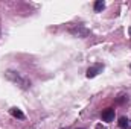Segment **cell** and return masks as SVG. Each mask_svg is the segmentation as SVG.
<instances>
[{
	"label": "cell",
	"mask_w": 131,
	"mask_h": 129,
	"mask_svg": "<svg viewBox=\"0 0 131 129\" xmlns=\"http://www.w3.org/2000/svg\"><path fill=\"white\" fill-rule=\"evenodd\" d=\"M125 99H127V97L122 96V99H119V100H117V103H124V100H125Z\"/></svg>",
	"instance_id": "obj_7"
},
{
	"label": "cell",
	"mask_w": 131,
	"mask_h": 129,
	"mask_svg": "<svg viewBox=\"0 0 131 129\" xmlns=\"http://www.w3.org/2000/svg\"><path fill=\"white\" fill-rule=\"evenodd\" d=\"M11 115H14L15 119H20V120L25 119V114H23L20 109H17V108H12V109H11Z\"/></svg>",
	"instance_id": "obj_5"
},
{
	"label": "cell",
	"mask_w": 131,
	"mask_h": 129,
	"mask_svg": "<svg viewBox=\"0 0 131 129\" xmlns=\"http://www.w3.org/2000/svg\"><path fill=\"white\" fill-rule=\"evenodd\" d=\"M114 119V109L113 108H107L104 112H102V120L104 122H111Z\"/></svg>",
	"instance_id": "obj_3"
},
{
	"label": "cell",
	"mask_w": 131,
	"mask_h": 129,
	"mask_svg": "<svg viewBox=\"0 0 131 129\" xmlns=\"http://www.w3.org/2000/svg\"><path fill=\"white\" fill-rule=\"evenodd\" d=\"M104 8H105V3H104L102 0H98V2L95 3V11H96V12H101Z\"/></svg>",
	"instance_id": "obj_6"
},
{
	"label": "cell",
	"mask_w": 131,
	"mask_h": 129,
	"mask_svg": "<svg viewBox=\"0 0 131 129\" xmlns=\"http://www.w3.org/2000/svg\"><path fill=\"white\" fill-rule=\"evenodd\" d=\"M102 68H104V65H102V64H96V65H93V67H90V68L87 70V73H85V74H87V78H95L99 71L102 70Z\"/></svg>",
	"instance_id": "obj_2"
},
{
	"label": "cell",
	"mask_w": 131,
	"mask_h": 129,
	"mask_svg": "<svg viewBox=\"0 0 131 129\" xmlns=\"http://www.w3.org/2000/svg\"><path fill=\"white\" fill-rule=\"evenodd\" d=\"M5 76L11 81V82H14V84H17L20 88H23V90H28L29 87H31V81L29 79H26V78H23L20 73H17V71H11V70H8L6 73H5Z\"/></svg>",
	"instance_id": "obj_1"
},
{
	"label": "cell",
	"mask_w": 131,
	"mask_h": 129,
	"mask_svg": "<svg viewBox=\"0 0 131 129\" xmlns=\"http://www.w3.org/2000/svg\"><path fill=\"white\" fill-rule=\"evenodd\" d=\"M117 125H119V128H121V129H128L131 126L130 120H128L127 117H121V119H119V122H117Z\"/></svg>",
	"instance_id": "obj_4"
}]
</instances>
